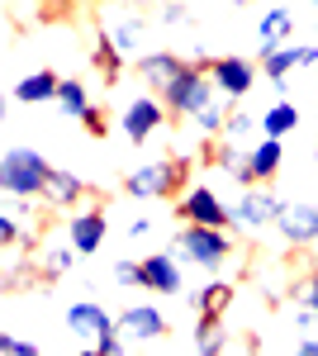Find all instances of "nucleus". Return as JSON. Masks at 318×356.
Masks as SVG:
<instances>
[{
  "mask_svg": "<svg viewBox=\"0 0 318 356\" xmlns=\"http://www.w3.org/2000/svg\"><path fill=\"white\" fill-rule=\"evenodd\" d=\"M72 257H77V247H72V243H67V247H48V252H43V280L67 275V271H72Z\"/></svg>",
  "mask_w": 318,
  "mask_h": 356,
  "instance_id": "a878e982",
  "label": "nucleus"
},
{
  "mask_svg": "<svg viewBox=\"0 0 318 356\" xmlns=\"http://www.w3.org/2000/svg\"><path fill=\"white\" fill-rule=\"evenodd\" d=\"M223 347H228L223 314H200V323H195V356H223Z\"/></svg>",
  "mask_w": 318,
  "mask_h": 356,
  "instance_id": "aec40b11",
  "label": "nucleus"
},
{
  "mask_svg": "<svg viewBox=\"0 0 318 356\" xmlns=\"http://www.w3.org/2000/svg\"><path fill=\"white\" fill-rule=\"evenodd\" d=\"M67 328L77 332V342L86 347H100L105 356H124V332H119V318H109L100 304L81 300V304H67Z\"/></svg>",
  "mask_w": 318,
  "mask_h": 356,
  "instance_id": "7ed1b4c3",
  "label": "nucleus"
},
{
  "mask_svg": "<svg viewBox=\"0 0 318 356\" xmlns=\"http://www.w3.org/2000/svg\"><path fill=\"white\" fill-rule=\"evenodd\" d=\"M257 124H262L266 138H285V134H294V129H299V110H294L290 100H276L271 110H262V119H257Z\"/></svg>",
  "mask_w": 318,
  "mask_h": 356,
  "instance_id": "412c9836",
  "label": "nucleus"
},
{
  "mask_svg": "<svg viewBox=\"0 0 318 356\" xmlns=\"http://www.w3.org/2000/svg\"><path fill=\"white\" fill-rule=\"evenodd\" d=\"M294 295H299V309H314V314H318V271H309V275H304Z\"/></svg>",
  "mask_w": 318,
  "mask_h": 356,
  "instance_id": "7c9ffc66",
  "label": "nucleus"
},
{
  "mask_svg": "<svg viewBox=\"0 0 318 356\" xmlns=\"http://www.w3.org/2000/svg\"><path fill=\"white\" fill-rule=\"evenodd\" d=\"M161 19H166V24H186V5H181V0L161 5Z\"/></svg>",
  "mask_w": 318,
  "mask_h": 356,
  "instance_id": "72a5a7b5",
  "label": "nucleus"
},
{
  "mask_svg": "<svg viewBox=\"0 0 318 356\" xmlns=\"http://www.w3.org/2000/svg\"><path fill=\"white\" fill-rule=\"evenodd\" d=\"M29 233H24V219L15 209H0V247H19Z\"/></svg>",
  "mask_w": 318,
  "mask_h": 356,
  "instance_id": "cd10ccee",
  "label": "nucleus"
},
{
  "mask_svg": "<svg viewBox=\"0 0 318 356\" xmlns=\"http://www.w3.org/2000/svg\"><path fill=\"white\" fill-rule=\"evenodd\" d=\"M138 19H124V15H109L105 19V38H114V48H119V53H133V48H138Z\"/></svg>",
  "mask_w": 318,
  "mask_h": 356,
  "instance_id": "5701e85b",
  "label": "nucleus"
},
{
  "mask_svg": "<svg viewBox=\"0 0 318 356\" xmlns=\"http://www.w3.org/2000/svg\"><path fill=\"white\" fill-rule=\"evenodd\" d=\"M262 43H257V53L262 57H271L276 48H285V38L294 33V15L285 10V5H276V10H266V19H262Z\"/></svg>",
  "mask_w": 318,
  "mask_h": 356,
  "instance_id": "6ab92c4d",
  "label": "nucleus"
},
{
  "mask_svg": "<svg viewBox=\"0 0 318 356\" xmlns=\"http://www.w3.org/2000/svg\"><path fill=\"white\" fill-rule=\"evenodd\" d=\"M314 5H318V0H314Z\"/></svg>",
  "mask_w": 318,
  "mask_h": 356,
  "instance_id": "ea45409f",
  "label": "nucleus"
},
{
  "mask_svg": "<svg viewBox=\"0 0 318 356\" xmlns=\"http://www.w3.org/2000/svg\"><path fill=\"white\" fill-rule=\"evenodd\" d=\"M171 252L190 257V266H205V271H214V266H223V261H228L233 238H228L223 228H200V223H186V228L171 238Z\"/></svg>",
  "mask_w": 318,
  "mask_h": 356,
  "instance_id": "20e7f679",
  "label": "nucleus"
},
{
  "mask_svg": "<svg viewBox=\"0 0 318 356\" xmlns=\"http://www.w3.org/2000/svg\"><path fill=\"white\" fill-rule=\"evenodd\" d=\"M105 233H109V223H105V209H100V204L72 214V223H67V243L77 247V257L100 252V247H105Z\"/></svg>",
  "mask_w": 318,
  "mask_h": 356,
  "instance_id": "9b49d317",
  "label": "nucleus"
},
{
  "mask_svg": "<svg viewBox=\"0 0 318 356\" xmlns=\"http://www.w3.org/2000/svg\"><path fill=\"white\" fill-rule=\"evenodd\" d=\"M294 356H318V337H309V332H304V342L294 347Z\"/></svg>",
  "mask_w": 318,
  "mask_h": 356,
  "instance_id": "f704fd0d",
  "label": "nucleus"
},
{
  "mask_svg": "<svg viewBox=\"0 0 318 356\" xmlns=\"http://www.w3.org/2000/svg\"><path fill=\"white\" fill-rule=\"evenodd\" d=\"M77 356H105V352H100V347H81Z\"/></svg>",
  "mask_w": 318,
  "mask_h": 356,
  "instance_id": "e433bc0d",
  "label": "nucleus"
},
{
  "mask_svg": "<svg viewBox=\"0 0 318 356\" xmlns=\"http://www.w3.org/2000/svg\"><path fill=\"white\" fill-rule=\"evenodd\" d=\"M119 332L129 342H157V337H166V318H161L157 304H129L119 314Z\"/></svg>",
  "mask_w": 318,
  "mask_h": 356,
  "instance_id": "ddd939ff",
  "label": "nucleus"
},
{
  "mask_svg": "<svg viewBox=\"0 0 318 356\" xmlns=\"http://www.w3.org/2000/svg\"><path fill=\"white\" fill-rule=\"evenodd\" d=\"M57 105L72 114V119H81V114L90 110V100H86V86L77 81V76H62V90H57Z\"/></svg>",
  "mask_w": 318,
  "mask_h": 356,
  "instance_id": "393cba45",
  "label": "nucleus"
},
{
  "mask_svg": "<svg viewBox=\"0 0 318 356\" xmlns=\"http://www.w3.org/2000/svg\"><path fill=\"white\" fill-rule=\"evenodd\" d=\"M176 219L200 223V228H228L233 223V204H223L209 186H190L186 195H176Z\"/></svg>",
  "mask_w": 318,
  "mask_h": 356,
  "instance_id": "423d86ee",
  "label": "nucleus"
},
{
  "mask_svg": "<svg viewBox=\"0 0 318 356\" xmlns=\"http://www.w3.org/2000/svg\"><path fill=\"white\" fill-rule=\"evenodd\" d=\"M114 280L119 285H143V261H114Z\"/></svg>",
  "mask_w": 318,
  "mask_h": 356,
  "instance_id": "473e14b6",
  "label": "nucleus"
},
{
  "mask_svg": "<svg viewBox=\"0 0 318 356\" xmlns=\"http://www.w3.org/2000/svg\"><path fill=\"white\" fill-rule=\"evenodd\" d=\"M48 171L53 166L43 162V152L10 147L0 157V191L10 195V200H33V195H43V186H48Z\"/></svg>",
  "mask_w": 318,
  "mask_h": 356,
  "instance_id": "f03ea898",
  "label": "nucleus"
},
{
  "mask_svg": "<svg viewBox=\"0 0 318 356\" xmlns=\"http://www.w3.org/2000/svg\"><path fill=\"white\" fill-rule=\"evenodd\" d=\"M143 290H152V295H181V266H176L171 252L143 257Z\"/></svg>",
  "mask_w": 318,
  "mask_h": 356,
  "instance_id": "4468645a",
  "label": "nucleus"
},
{
  "mask_svg": "<svg viewBox=\"0 0 318 356\" xmlns=\"http://www.w3.org/2000/svg\"><path fill=\"white\" fill-rule=\"evenodd\" d=\"M262 62H266V81L285 90L290 72H309V67H318V48L314 43H285V48H276V53L262 57Z\"/></svg>",
  "mask_w": 318,
  "mask_h": 356,
  "instance_id": "1a4fd4ad",
  "label": "nucleus"
},
{
  "mask_svg": "<svg viewBox=\"0 0 318 356\" xmlns=\"http://www.w3.org/2000/svg\"><path fill=\"white\" fill-rule=\"evenodd\" d=\"M252 129H262V124H257L252 114H242V110H228V124H223V138H233V143H238V138H242V134H252Z\"/></svg>",
  "mask_w": 318,
  "mask_h": 356,
  "instance_id": "c85d7f7f",
  "label": "nucleus"
},
{
  "mask_svg": "<svg viewBox=\"0 0 318 356\" xmlns=\"http://www.w3.org/2000/svg\"><path fill=\"white\" fill-rule=\"evenodd\" d=\"M233 5H247V0H233Z\"/></svg>",
  "mask_w": 318,
  "mask_h": 356,
  "instance_id": "4c0bfd02",
  "label": "nucleus"
},
{
  "mask_svg": "<svg viewBox=\"0 0 318 356\" xmlns=\"http://www.w3.org/2000/svg\"><path fill=\"white\" fill-rule=\"evenodd\" d=\"M214 90H218V86H214V76L200 67V62H190L186 72L166 86V90H161V100H166V110H171V114H186V119H195V114H200V110L214 100Z\"/></svg>",
  "mask_w": 318,
  "mask_h": 356,
  "instance_id": "39448f33",
  "label": "nucleus"
},
{
  "mask_svg": "<svg viewBox=\"0 0 318 356\" xmlns=\"http://www.w3.org/2000/svg\"><path fill=\"white\" fill-rule=\"evenodd\" d=\"M314 72H318V67H314Z\"/></svg>",
  "mask_w": 318,
  "mask_h": 356,
  "instance_id": "58836bf2",
  "label": "nucleus"
},
{
  "mask_svg": "<svg viewBox=\"0 0 318 356\" xmlns=\"http://www.w3.org/2000/svg\"><path fill=\"white\" fill-rule=\"evenodd\" d=\"M276 214H280V200L266 186H247L238 195V204H233V223L238 228H266V223H276Z\"/></svg>",
  "mask_w": 318,
  "mask_h": 356,
  "instance_id": "9d476101",
  "label": "nucleus"
},
{
  "mask_svg": "<svg viewBox=\"0 0 318 356\" xmlns=\"http://www.w3.org/2000/svg\"><path fill=\"white\" fill-rule=\"evenodd\" d=\"M0 352L5 356H38V342H24L15 332H0Z\"/></svg>",
  "mask_w": 318,
  "mask_h": 356,
  "instance_id": "c756f323",
  "label": "nucleus"
},
{
  "mask_svg": "<svg viewBox=\"0 0 318 356\" xmlns=\"http://www.w3.org/2000/svg\"><path fill=\"white\" fill-rule=\"evenodd\" d=\"M90 57H95V67H100V81H105V86H119V76H124V53L114 48V38H105V33H100Z\"/></svg>",
  "mask_w": 318,
  "mask_h": 356,
  "instance_id": "4be33fe9",
  "label": "nucleus"
},
{
  "mask_svg": "<svg viewBox=\"0 0 318 356\" xmlns=\"http://www.w3.org/2000/svg\"><path fill=\"white\" fill-rule=\"evenodd\" d=\"M247 162H252V176H257V186H271L276 176H280V162H285V143L280 138H257L252 147H247Z\"/></svg>",
  "mask_w": 318,
  "mask_h": 356,
  "instance_id": "f3484780",
  "label": "nucleus"
},
{
  "mask_svg": "<svg viewBox=\"0 0 318 356\" xmlns=\"http://www.w3.org/2000/svg\"><path fill=\"white\" fill-rule=\"evenodd\" d=\"M276 228L290 247H309L318 238V204H280Z\"/></svg>",
  "mask_w": 318,
  "mask_h": 356,
  "instance_id": "f8f14e48",
  "label": "nucleus"
},
{
  "mask_svg": "<svg viewBox=\"0 0 318 356\" xmlns=\"http://www.w3.org/2000/svg\"><path fill=\"white\" fill-rule=\"evenodd\" d=\"M200 67L214 76L218 95H228V100H242V95L257 86V67H252L247 57H200Z\"/></svg>",
  "mask_w": 318,
  "mask_h": 356,
  "instance_id": "0eeeda50",
  "label": "nucleus"
},
{
  "mask_svg": "<svg viewBox=\"0 0 318 356\" xmlns=\"http://www.w3.org/2000/svg\"><path fill=\"white\" fill-rule=\"evenodd\" d=\"M57 90H62V76L53 67H38V72H29V76L15 81V100L19 105H43V100H57Z\"/></svg>",
  "mask_w": 318,
  "mask_h": 356,
  "instance_id": "a211bd4d",
  "label": "nucleus"
},
{
  "mask_svg": "<svg viewBox=\"0 0 318 356\" xmlns=\"http://www.w3.org/2000/svg\"><path fill=\"white\" fill-rule=\"evenodd\" d=\"M86 195V181H81L77 171H62V166H53L48 171V186H43V204L48 209H77V200Z\"/></svg>",
  "mask_w": 318,
  "mask_h": 356,
  "instance_id": "dca6fc26",
  "label": "nucleus"
},
{
  "mask_svg": "<svg viewBox=\"0 0 318 356\" xmlns=\"http://www.w3.org/2000/svg\"><path fill=\"white\" fill-rule=\"evenodd\" d=\"M195 304H200V314H228V304H233V285H228V280H209V285L195 295Z\"/></svg>",
  "mask_w": 318,
  "mask_h": 356,
  "instance_id": "b1692460",
  "label": "nucleus"
},
{
  "mask_svg": "<svg viewBox=\"0 0 318 356\" xmlns=\"http://www.w3.org/2000/svg\"><path fill=\"white\" fill-rule=\"evenodd\" d=\"M124 191L133 200H166V195H186L190 191V157H161L129 171Z\"/></svg>",
  "mask_w": 318,
  "mask_h": 356,
  "instance_id": "f257e3e1",
  "label": "nucleus"
},
{
  "mask_svg": "<svg viewBox=\"0 0 318 356\" xmlns=\"http://www.w3.org/2000/svg\"><path fill=\"white\" fill-rule=\"evenodd\" d=\"M166 114L171 110H166L161 95H138L129 110H124V119H119V124H124V138H129V143H148V138L166 124Z\"/></svg>",
  "mask_w": 318,
  "mask_h": 356,
  "instance_id": "6e6552de",
  "label": "nucleus"
},
{
  "mask_svg": "<svg viewBox=\"0 0 318 356\" xmlns=\"http://www.w3.org/2000/svg\"><path fill=\"white\" fill-rule=\"evenodd\" d=\"M223 124H228V110H223L218 100H209L205 110L195 114V129H200L205 138H218V134H223Z\"/></svg>",
  "mask_w": 318,
  "mask_h": 356,
  "instance_id": "bb28decb",
  "label": "nucleus"
},
{
  "mask_svg": "<svg viewBox=\"0 0 318 356\" xmlns=\"http://www.w3.org/2000/svg\"><path fill=\"white\" fill-rule=\"evenodd\" d=\"M81 129H86L90 138H105V134H109V119H105V110H95V105H90V110L81 114Z\"/></svg>",
  "mask_w": 318,
  "mask_h": 356,
  "instance_id": "2f4dec72",
  "label": "nucleus"
},
{
  "mask_svg": "<svg viewBox=\"0 0 318 356\" xmlns=\"http://www.w3.org/2000/svg\"><path fill=\"white\" fill-rule=\"evenodd\" d=\"M129 233H133V238H148V233H152V219H133Z\"/></svg>",
  "mask_w": 318,
  "mask_h": 356,
  "instance_id": "c9c22d12",
  "label": "nucleus"
},
{
  "mask_svg": "<svg viewBox=\"0 0 318 356\" xmlns=\"http://www.w3.org/2000/svg\"><path fill=\"white\" fill-rule=\"evenodd\" d=\"M186 67H190V62H186V57H176V53H148V57H138V76L152 86V95H161L166 86L186 72Z\"/></svg>",
  "mask_w": 318,
  "mask_h": 356,
  "instance_id": "2eb2a0df",
  "label": "nucleus"
}]
</instances>
